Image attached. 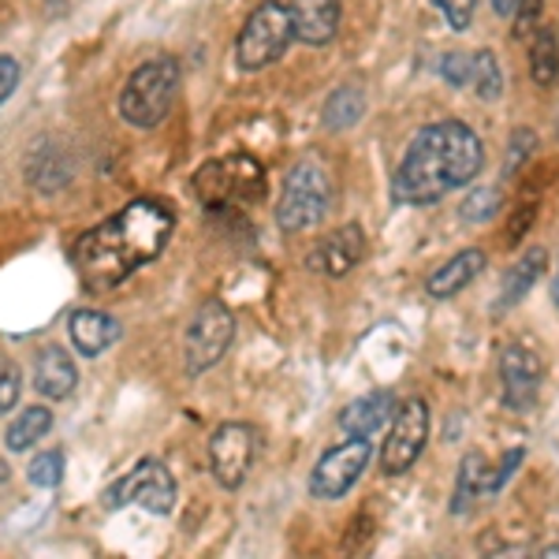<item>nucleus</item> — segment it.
<instances>
[{
    "mask_svg": "<svg viewBox=\"0 0 559 559\" xmlns=\"http://www.w3.org/2000/svg\"><path fill=\"white\" fill-rule=\"evenodd\" d=\"M176 231V210L160 198H134L75 242V269L90 292H112L160 258Z\"/></svg>",
    "mask_w": 559,
    "mask_h": 559,
    "instance_id": "obj_1",
    "label": "nucleus"
},
{
    "mask_svg": "<svg viewBox=\"0 0 559 559\" xmlns=\"http://www.w3.org/2000/svg\"><path fill=\"white\" fill-rule=\"evenodd\" d=\"M485 168V146L474 128L440 120L411 139L392 176V194L403 205H432L444 194L471 187Z\"/></svg>",
    "mask_w": 559,
    "mask_h": 559,
    "instance_id": "obj_2",
    "label": "nucleus"
},
{
    "mask_svg": "<svg viewBox=\"0 0 559 559\" xmlns=\"http://www.w3.org/2000/svg\"><path fill=\"white\" fill-rule=\"evenodd\" d=\"M179 90V64L168 57L146 60L142 68L131 71V79L123 83L120 94V116L139 131H150L157 123H165V116L173 112Z\"/></svg>",
    "mask_w": 559,
    "mask_h": 559,
    "instance_id": "obj_3",
    "label": "nucleus"
},
{
    "mask_svg": "<svg viewBox=\"0 0 559 559\" xmlns=\"http://www.w3.org/2000/svg\"><path fill=\"white\" fill-rule=\"evenodd\" d=\"M336 187H332L329 168L318 160H299L284 176V194L276 202V224L284 231H310L329 216Z\"/></svg>",
    "mask_w": 559,
    "mask_h": 559,
    "instance_id": "obj_4",
    "label": "nucleus"
},
{
    "mask_svg": "<svg viewBox=\"0 0 559 559\" xmlns=\"http://www.w3.org/2000/svg\"><path fill=\"white\" fill-rule=\"evenodd\" d=\"M295 41V26H292V8L265 0L250 12V20L242 23L239 41H236V64L242 71H261L269 64H276Z\"/></svg>",
    "mask_w": 559,
    "mask_h": 559,
    "instance_id": "obj_5",
    "label": "nucleus"
},
{
    "mask_svg": "<svg viewBox=\"0 0 559 559\" xmlns=\"http://www.w3.org/2000/svg\"><path fill=\"white\" fill-rule=\"evenodd\" d=\"M194 191L205 205H254L265 194V168L247 153H231L224 160H210L194 176Z\"/></svg>",
    "mask_w": 559,
    "mask_h": 559,
    "instance_id": "obj_6",
    "label": "nucleus"
},
{
    "mask_svg": "<svg viewBox=\"0 0 559 559\" xmlns=\"http://www.w3.org/2000/svg\"><path fill=\"white\" fill-rule=\"evenodd\" d=\"M105 511H120L128 503H142L150 515H173L176 508V477L160 459H142L120 481H112L102 496Z\"/></svg>",
    "mask_w": 559,
    "mask_h": 559,
    "instance_id": "obj_7",
    "label": "nucleus"
},
{
    "mask_svg": "<svg viewBox=\"0 0 559 559\" xmlns=\"http://www.w3.org/2000/svg\"><path fill=\"white\" fill-rule=\"evenodd\" d=\"M231 340H236V318L224 302H202L198 313L187 324V336H183V366L191 377H202L205 369H213L228 355Z\"/></svg>",
    "mask_w": 559,
    "mask_h": 559,
    "instance_id": "obj_8",
    "label": "nucleus"
},
{
    "mask_svg": "<svg viewBox=\"0 0 559 559\" xmlns=\"http://www.w3.org/2000/svg\"><path fill=\"white\" fill-rule=\"evenodd\" d=\"M429 440V407L426 400H407L400 403L388 421V437L381 448V471L388 477L407 474L414 463H418L421 448Z\"/></svg>",
    "mask_w": 559,
    "mask_h": 559,
    "instance_id": "obj_9",
    "label": "nucleus"
},
{
    "mask_svg": "<svg viewBox=\"0 0 559 559\" xmlns=\"http://www.w3.org/2000/svg\"><path fill=\"white\" fill-rule=\"evenodd\" d=\"M369 455H373V448H369L366 437H350L344 444L329 448L310 474V496H318V500H344L358 485V477L366 474Z\"/></svg>",
    "mask_w": 559,
    "mask_h": 559,
    "instance_id": "obj_10",
    "label": "nucleus"
},
{
    "mask_svg": "<svg viewBox=\"0 0 559 559\" xmlns=\"http://www.w3.org/2000/svg\"><path fill=\"white\" fill-rule=\"evenodd\" d=\"M258 455V432L247 421H224L210 437V471L221 489H239Z\"/></svg>",
    "mask_w": 559,
    "mask_h": 559,
    "instance_id": "obj_11",
    "label": "nucleus"
},
{
    "mask_svg": "<svg viewBox=\"0 0 559 559\" xmlns=\"http://www.w3.org/2000/svg\"><path fill=\"white\" fill-rule=\"evenodd\" d=\"M519 463H522V448H511L500 466H492L481 452H466L463 466H459V477H455V500H452L455 515H466V511H474L481 500L500 492L503 485H508V477L515 474Z\"/></svg>",
    "mask_w": 559,
    "mask_h": 559,
    "instance_id": "obj_12",
    "label": "nucleus"
},
{
    "mask_svg": "<svg viewBox=\"0 0 559 559\" xmlns=\"http://www.w3.org/2000/svg\"><path fill=\"white\" fill-rule=\"evenodd\" d=\"M540 384H545V362L534 347L508 344L500 350V395L511 411H534Z\"/></svg>",
    "mask_w": 559,
    "mask_h": 559,
    "instance_id": "obj_13",
    "label": "nucleus"
},
{
    "mask_svg": "<svg viewBox=\"0 0 559 559\" xmlns=\"http://www.w3.org/2000/svg\"><path fill=\"white\" fill-rule=\"evenodd\" d=\"M23 173L38 194H60L71 183L75 160H71V153L60 139H52V134H38L23 157Z\"/></svg>",
    "mask_w": 559,
    "mask_h": 559,
    "instance_id": "obj_14",
    "label": "nucleus"
},
{
    "mask_svg": "<svg viewBox=\"0 0 559 559\" xmlns=\"http://www.w3.org/2000/svg\"><path fill=\"white\" fill-rule=\"evenodd\" d=\"M366 258V236L358 224H344V228H332L329 236L318 242L313 250V269L329 276H347L358 261Z\"/></svg>",
    "mask_w": 559,
    "mask_h": 559,
    "instance_id": "obj_15",
    "label": "nucleus"
},
{
    "mask_svg": "<svg viewBox=\"0 0 559 559\" xmlns=\"http://www.w3.org/2000/svg\"><path fill=\"white\" fill-rule=\"evenodd\" d=\"M79 384V369L71 362V355L64 347L49 344L38 350V358H34V388L45 395V400L60 403L68 400L71 392H75Z\"/></svg>",
    "mask_w": 559,
    "mask_h": 559,
    "instance_id": "obj_16",
    "label": "nucleus"
},
{
    "mask_svg": "<svg viewBox=\"0 0 559 559\" xmlns=\"http://www.w3.org/2000/svg\"><path fill=\"white\" fill-rule=\"evenodd\" d=\"M395 395L392 392H369V395H358L355 403H347L344 411H340V429L347 432V437H373V432H381L388 421H392L395 414Z\"/></svg>",
    "mask_w": 559,
    "mask_h": 559,
    "instance_id": "obj_17",
    "label": "nucleus"
},
{
    "mask_svg": "<svg viewBox=\"0 0 559 559\" xmlns=\"http://www.w3.org/2000/svg\"><path fill=\"white\" fill-rule=\"evenodd\" d=\"M295 38L306 45H329L340 31V0H292Z\"/></svg>",
    "mask_w": 559,
    "mask_h": 559,
    "instance_id": "obj_18",
    "label": "nucleus"
},
{
    "mask_svg": "<svg viewBox=\"0 0 559 559\" xmlns=\"http://www.w3.org/2000/svg\"><path fill=\"white\" fill-rule=\"evenodd\" d=\"M68 332H71V344H75L83 358H97L102 350H108L120 340V324L102 310H75L68 318Z\"/></svg>",
    "mask_w": 559,
    "mask_h": 559,
    "instance_id": "obj_19",
    "label": "nucleus"
},
{
    "mask_svg": "<svg viewBox=\"0 0 559 559\" xmlns=\"http://www.w3.org/2000/svg\"><path fill=\"white\" fill-rule=\"evenodd\" d=\"M485 269V250H459L455 258H448L444 265L437 269V273L429 276V295L432 299H452V295H459L463 287H471L477 276H481Z\"/></svg>",
    "mask_w": 559,
    "mask_h": 559,
    "instance_id": "obj_20",
    "label": "nucleus"
},
{
    "mask_svg": "<svg viewBox=\"0 0 559 559\" xmlns=\"http://www.w3.org/2000/svg\"><path fill=\"white\" fill-rule=\"evenodd\" d=\"M548 269V254L540 247L526 250L515 265L508 269V276H503V287H500V299H496V310H511L515 302H522L530 295V287L537 284L540 276H545Z\"/></svg>",
    "mask_w": 559,
    "mask_h": 559,
    "instance_id": "obj_21",
    "label": "nucleus"
},
{
    "mask_svg": "<svg viewBox=\"0 0 559 559\" xmlns=\"http://www.w3.org/2000/svg\"><path fill=\"white\" fill-rule=\"evenodd\" d=\"M366 116V94L358 86H340L321 108V123L329 131H350Z\"/></svg>",
    "mask_w": 559,
    "mask_h": 559,
    "instance_id": "obj_22",
    "label": "nucleus"
},
{
    "mask_svg": "<svg viewBox=\"0 0 559 559\" xmlns=\"http://www.w3.org/2000/svg\"><path fill=\"white\" fill-rule=\"evenodd\" d=\"M530 75L540 90L556 86L559 79V38L552 26H537L530 38Z\"/></svg>",
    "mask_w": 559,
    "mask_h": 559,
    "instance_id": "obj_23",
    "label": "nucleus"
},
{
    "mask_svg": "<svg viewBox=\"0 0 559 559\" xmlns=\"http://www.w3.org/2000/svg\"><path fill=\"white\" fill-rule=\"evenodd\" d=\"M49 429H52L49 407H26L20 418L8 426V448H12V452H26V448H34L41 437H49Z\"/></svg>",
    "mask_w": 559,
    "mask_h": 559,
    "instance_id": "obj_24",
    "label": "nucleus"
},
{
    "mask_svg": "<svg viewBox=\"0 0 559 559\" xmlns=\"http://www.w3.org/2000/svg\"><path fill=\"white\" fill-rule=\"evenodd\" d=\"M471 90L481 102H496L503 94V68L496 60L492 49H477L474 52V79H471Z\"/></svg>",
    "mask_w": 559,
    "mask_h": 559,
    "instance_id": "obj_25",
    "label": "nucleus"
},
{
    "mask_svg": "<svg viewBox=\"0 0 559 559\" xmlns=\"http://www.w3.org/2000/svg\"><path fill=\"white\" fill-rule=\"evenodd\" d=\"M500 205H503L500 187H477V191L466 194V202L459 205V216H463V221H471V224H485V221H492V216L500 213Z\"/></svg>",
    "mask_w": 559,
    "mask_h": 559,
    "instance_id": "obj_26",
    "label": "nucleus"
},
{
    "mask_svg": "<svg viewBox=\"0 0 559 559\" xmlns=\"http://www.w3.org/2000/svg\"><path fill=\"white\" fill-rule=\"evenodd\" d=\"M26 477H31V485H38V489H57L60 481H64V452H41L34 455V463L26 466Z\"/></svg>",
    "mask_w": 559,
    "mask_h": 559,
    "instance_id": "obj_27",
    "label": "nucleus"
},
{
    "mask_svg": "<svg viewBox=\"0 0 559 559\" xmlns=\"http://www.w3.org/2000/svg\"><path fill=\"white\" fill-rule=\"evenodd\" d=\"M440 75L448 79L452 86L459 90H471V79H474V52H463V49H452L440 57Z\"/></svg>",
    "mask_w": 559,
    "mask_h": 559,
    "instance_id": "obj_28",
    "label": "nucleus"
},
{
    "mask_svg": "<svg viewBox=\"0 0 559 559\" xmlns=\"http://www.w3.org/2000/svg\"><path fill=\"white\" fill-rule=\"evenodd\" d=\"M537 146V134L530 128H519L511 131V142H508V160H503V176H519V168L530 160V153Z\"/></svg>",
    "mask_w": 559,
    "mask_h": 559,
    "instance_id": "obj_29",
    "label": "nucleus"
},
{
    "mask_svg": "<svg viewBox=\"0 0 559 559\" xmlns=\"http://www.w3.org/2000/svg\"><path fill=\"white\" fill-rule=\"evenodd\" d=\"M432 4L440 8V15H444L452 31H466V26L474 23V8H477V0H432Z\"/></svg>",
    "mask_w": 559,
    "mask_h": 559,
    "instance_id": "obj_30",
    "label": "nucleus"
},
{
    "mask_svg": "<svg viewBox=\"0 0 559 559\" xmlns=\"http://www.w3.org/2000/svg\"><path fill=\"white\" fill-rule=\"evenodd\" d=\"M20 392H23V377L15 366H0V414L20 407Z\"/></svg>",
    "mask_w": 559,
    "mask_h": 559,
    "instance_id": "obj_31",
    "label": "nucleus"
},
{
    "mask_svg": "<svg viewBox=\"0 0 559 559\" xmlns=\"http://www.w3.org/2000/svg\"><path fill=\"white\" fill-rule=\"evenodd\" d=\"M515 15H519V20H515V38L526 41L530 31H537V26H540V0H522Z\"/></svg>",
    "mask_w": 559,
    "mask_h": 559,
    "instance_id": "obj_32",
    "label": "nucleus"
},
{
    "mask_svg": "<svg viewBox=\"0 0 559 559\" xmlns=\"http://www.w3.org/2000/svg\"><path fill=\"white\" fill-rule=\"evenodd\" d=\"M15 86H20V64L12 57H0V105L12 97Z\"/></svg>",
    "mask_w": 559,
    "mask_h": 559,
    "instance_id": "obj_33",
    "label": "nucleus"
},
{
    "mask_svg": "<svg viewBox=\"0 0 559 559\" xmlns=\"http://www.w3.org/2000/svg\"><path fill=\"white\" fill-rule=\"evenodd\" d=\"M522 0H492V12L500 15V20H511V15L519 12Z\"/></svg>",
    "mask_w": 559,
    "mask_h": 559,
    "instance_id": "obj_34",
    "label": "nucleus"
},
{
    "mask_svg": "<svg viewBox=\"0 0 559 559\" xmlns=\"http://www.w3.org/2000/svg\"><path fill=\"white\" fill-rule=\"evenodd\" d=\"M540 559H559V545H548V548H540Z\"/></svg>",
    "mask_w": 559,
    "mask_h": 559,
    "instance_id": "obj_35",
    "label": "nucleus"
},
{
    "mask_svg": "<svg viewBox=\"0 0 559 559\" xmlns=\"http://www.w3.org/2000/svg\"><path fill=\"white\" fill-rule=\"evenodd\" d=\"M0 481H8V466L4 463H0Z\"/></svg>",
    "mask_w": 559,
    "mask_h": 559,
    "instance_id": "obj_36",
    "label": "nucleus"
},
{
    "mask_svg": "<svg viewBox=\"0 0 559 559\" xmlns=\"http://www.w3.org/2000/svg\"><path fill=\"white\" fill-rule=\"evenodd\" d=\"M556 302H559V276H556Z\"/></svg>",
    "mask_w": 559,
    "mask_h": 559,
    "instance_id": "obj_37",
    "label": "nucleus"
}]
</instances>
